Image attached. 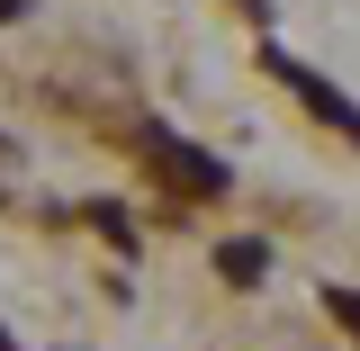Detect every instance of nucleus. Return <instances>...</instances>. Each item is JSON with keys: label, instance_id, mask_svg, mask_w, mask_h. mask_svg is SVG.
<instances>
[{"label": "nucleus", "instance_id": "7ed1b4c3", "mask_svg": "<svg viewBox=\"0 0 360 351\" xmlns=\"http://www.w3.org/2000/svg\"><path fill=\"white\" fill-rule=\"evenodd\" d=\"M217 270L234 279V288H252V279L270 270V243H262V234H234V243H217Z\"/></svg>", "mask_w": 360, "mask_h": 351}, {"label": "nucleus", "instance_id": "0eeeda50", "mask_svg": "<svg viewBox=\"0 0 360 351\" xmlns=\"http://www.w3.org/2000/svg\"><path fill=\"white\" fill-rule=\"evenodd\" d=\"M243 9H252V18H262V0H243Z\"/></svg>", "mask_w": 360, "mask_h": 351}, {"label": "nucleus", "instance_id": "39448f33", "mask_svg": "<svg viewBox=\"0 0 360 351\" xmlns=\"http://www.w3.org/2000/svg\"><path fill=\"white\" fill-rule=\"evenodd\" d=\"M90 225H99V234H108V243H117V253H135V225L117 217V208H90Z\"/></svg>", "mask_w": 360, "mask_h": 351}, {"label": "nucleus", "instance_id": "6e6552de", "mask_svg": "<svg viewBox=\"0 0 360 351\" xmlns=\"http://www.w3.org/2000/svg\"><path fill=\"white\" fill-rule=\"evenodd\" d=\"M0 351H18V343H9V333H0Z\"/></svg>", "mask_w": 360, "mask_h": 351}, {"label": "nucleus", "instance_id": "423d86ee", "mask_svg": "<svg viewBox=\"0 0 360 351\" xmlns=\"http://www.w3.org/2000/svg\"><path fill=\"white\" fill-rule=\"evenodd\" d=\"M27 9H37V0H0V18H27Z\"/></svg>", "mask_w": 360, "mask_h": 351}, {"label": "nucleus", "instance_id": "20e7f679", "mask_svg": "<svg viewBox=\"0 0 360 351\" xmlns=\"http://www.w3.org/2000/svg\"><path fill=\"white\" fill-rule=\"evenodd\" d=\"M324 315H333V324L360 343V288H342V279H333V288H324Z\"/></svg>", "mask_w": 360, "mask_h": 351}, {"label": "nucleus", "instance_id": "f257e3e1", "mask_svg": "<svg viewBox=\"0 0 360 351\" xmlns=\"http://www.w3.org/2000/svg\"><path fill=\"white\" fill-rule=\"evenodd\" d=\"M144 153H153V172L172 180V189H189V198H225V162L217 153H198V144H180V135H144Z\"/></svg>", "mask_w": 360, "mask_h": 351}, {"label": "nucleus", "instance_id": "f03ea898", "mask_svg": "<svg viewBox=\"0 0 360 351\" xmlns=\"http://www.w3.org/2000/svg\"><path fill=\"white\" fill-rule=\"evenodd\" d=\"M262 63H270V72H279V82H288V90H297V99H307V108H315V117H324V127H342V135H352V144H360V108H352V99H342V90H333V82H315L307 63H297V54H279V45H270Z\"/></svg>", "mask_w": 360, "mask_h": 351}]
</instances>
